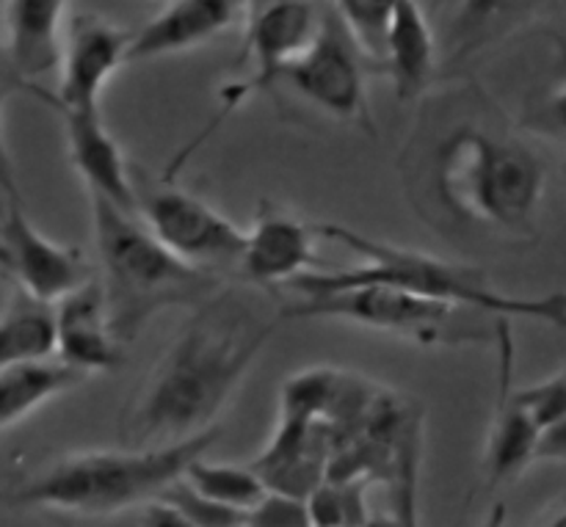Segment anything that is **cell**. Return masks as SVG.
I'll return each instance as SVG.
<instances>
[{
	"label": "cell",
	"instance_id": "cell-24",
	"mask_svg": "<svg viewBox=\"0 0 566 527\" xmlns=\"http://www.w3.org/2000/svg\"><path fill=\"white\" fill-rule=\"evenodd\" d=\"M420 464H423V423L409 414L396 447V470H392V492H396V514L407 527H423L420 519Z\"/></svg>",
	"mask_w": 566,
	"mask_h": 527
},
{
	"label": "cell",
	"instance_id": "cell-28",
	"mask_svg": "<svg viewBox=\"0 0 566 527\" xmlns=\"http://www.w3.org/2000/svg\"><path fill=\"white\" fill-rule=\"evenodd\" d=\"M6 97H9V86H0V197H3L6 202L22 204L20 177H17L14 158H11L9 141H6V127H3Z\"/></svg>",
	"mask_w": 566,
	"mask_h": 527
},
{
	"label": "cell",
	"instance_id": "cell-19",
	"mask_svg": "<svg viewBox=\"0 0 566 527\" xmlns=\"http://www.w3.org/2000/svg\"><path fill=\"white\" fill-rule=\"evenodd\" d=\"M503 384L497 396V412L492 420L490 442H486V473H490L492 486L506 484V481L520 478L534 462H539L542 434L534 420L525 414L512 398V384H509V368H512V346L503 348Z\"/></svg>",
	"mask_w": 566,
	"mask_h": 527
},
{
	"label": "cell",
	"instance_id": "cell-3",
	"mask_svg": "<svg viewBox=\"0 0 566 527\" xmlns=\"http://www.w3.org/2000/svg\"><path fill=\"white\" fill-rule=\"evenodd\" d=\"M88 208L99 260L97 285L119 346L136 340L166 309H193L224 287L216 271L175 257L136 213L97 197H88Z\"/></svg>",
	"mask_w": 566,
	"mask_h": 527
},
{
	"label": "cell",
	"instance_id": "cell-1",
	"mask_svg": "<svg viewBox=\"0 0 566 527\" xmlns=\"http://www.w3.org/2000/svg\"><path fill=\"white\" fill-rule=\"evenodd\" d=\"M274 326L232 287L197 304L122 409V445H177L216 429Z\"/></svg>",
	"mask_w": 566,
	"mask_h": 527
},
{
	"label": "cell",
	"instance_id": "cell-21",
	"mask_svg": "<svg viewBox=\"0 0 566 527\" xmlns=\"http://www.w3.org/2000/svg\"><path fill=\"white\" fill-rule=\"evenodd\" d=\"M53 354V307L11 293L0 309V370Z\"/></svg>",
	"mask_w": 566,
	"mask_h": 527
},
{
	"label": "cell",
	"instance_id": "cell-25",
	"mask_svg": "<svg viewBox=\"0 0 566 527\" xmlns=\"http://www.w3.org/2000/svg\"><path fill=\"white\" fill-rule=\"evenodd\" d=\"M392 3L396 0H335V20L340 22V28L352 39L363 59L381 61V48H385Z\"/></svg>",
	"mask_w": 566,
	"mask_h": 527
},
{
	"label": "cell",
	"instance_id": "cell-26",
	"mask_svg": "<svg viewBox=\"0 0 566 527\" xmlns=\"http://www.w3.org/2000/svg\"><path fill=\"white\" fill-rule=\"evenodd\" d=\"M160 500H166L169 506H175L182 517L188 519L193 527H230L247 519V514L235 512V508H227L221 503L210 500V497L193 492L186 481H175L169 489L160 495Z\"/></svg>",
	"mask_w": 566,
	"mask_h": 527
},
{
	"label": "cell",
	"instance_id": "cell-20",
	"mask_svg": "<svg viewBox=\"0 0 566 527\" xmlns=\"http://www.w3.org/2000/svg\"><path fill=\"white\" fill-rule=\"evenodd\" d=\"M83 381L88 376L61 362L55 354L0 370V434L31 418L44 403L77 390Z\"/></svg>",
	"mask_w": 566,
	"mask_h": 527
},
{
	"label": "cell",
	"instance_id": "cell-12",
	"mask_svg": "<svg viewBox=\"0 0 566 527\" xmlns=\"http://www.w3.org/2000/svg\"><path fill=\"white\" fill-rule=\"evenodd\" d=\"M318 241V224H310L274 202H260L254 224L243 230L238 268L243 280L258 287H287L298 276L326 268L315 252Z\"/></svg>",
	"mask_w": 566,
	"mask_h": 527
},
{
	"label": "cell",
	"instance_id": "cell-2",
	"mask_svg": "<svg viewBox=\"0 0 566 527\" xmlns=\"http://www.w3.org/2000/svg\"><path fill=\"white\" fill-rule=\"evenodd\" d=\"M321 241H332L357 254V265L352 268L313 271L291 282V291L302 296H318V293L348 291V287L381 285L396 291L415 293V296L446 302L459 309H475V313H492L497 318H528L536 324L564 329L566 324V298L562 291L547 296H509L490 282V276L473 265L442 260L437 254L407 249L401 243L376 241L365 232L352 230L343 224H318Z\"/></svg>",
	"mask_w": 566,
	"mask_h": 527
},
{
	"label": "cell",
	"instance_id": "cell-6",
	"mask_svg": "<svg viewBox=\"0 0 566 527\" xmlns=\"http://www.w3.org/2000/svg\"><path fill=\"white\" fill-rule=\"evenodd\" d=\"M459 313H462L459 307L434 302V298L415 296L396 287L365 285L304 296L302 302L287 304L280 318L337 320V324L401 337L418 346H459V342L484 340V335H475L470 326L453 324Z\"/></svg>",
	"mask_w": 566,
	"mask_h": 527
},
{
	"label": "cell",
	"instance_id": "cell-9",
	"mask_svg": "<svg viewBox=\"0 0 566 527\" xmlns=\"http://www.w3.org/2000/svg\"><path fill=\"white\" fill-rule=\"evenodd\" d=\"M304 103L337 122L374 127L368 92H365L363 55L335 17L321 20L318 33L280 77Z\"/></svg>",
	"mask_w": 566,
	"mask_h": 527
},
{
	"label": "cell",
	"instance_id": "cell-22",
	"mask_svg": "<svg viewBox=\"0 0 566 527\" xmlns=\"http://www.w3.org/2000/svg\"><path fill=\"white\" fill-rule=\"evenodd\" d=\"M182 481L193 492H199V495L243 514L258 506L265 492H269L263 481H260V475L249 464L205 462V456L188 464Z\"/></svg>",
	"mask_w": 566,
	"mask_h": 527
},
{
	"label": "cell",
	"instance_id": "cell-7",
	"mask_svg": "<svg viewBox=\"0 0 566 527\" xmlns=\"http://www.w3.org/2000/svg\"><path fill=\"white\" fill-rule=\"evenodd\" d=\"M136 215L175 257L197 268L238 265L243 230L197 193L175 186L169 177L144 186L133 171Z\"/></svg>",
	"mask_w": 566,
	"mask_h": 527
},
{
	"label": "cell",
	"instance_id": "cell-13",
	"mask_svg": "<svg viewBox=\"0 0 566 527\" xmlns=\"http://www.w3.org/2000/svg\"><path fill=\"white\" fill-rule=\"evenodd\" d=\"M249 11V0H169L147 25L133 31L127 64L202 48L210 39L247 22Z\"/></svg>",
	"mask_w": 566,
	"mask_h": 527
},
{
	"label": "cell",
	"instance_id": "cell-33",
	"mask_svg": "<svg viewBox=\"0 0 566 527\" xmlns=\"http://www.w3.org/2000/svg\"><path fill=\"white\" fill-rule=\"evenodd\" d=\"M230 527H252V525H249L247 519H243V523H238V525H230Z\"/></svg>",
	"mask_w": 566,
	"mask_h": 527
},
{
	"label": "cell",
	"instance_id": "cell-10",
	"mask_svg": "<svg viewBox=\"0 0 566 527\" xmlns=\"http://www.w3.org/2000/svg\"><path fill=\"white\" fill-rule=\"evenodd\" d=\"M0 274L17 293L53 307L66 293L92 280V265L83 249L50 241L28 219L22 204L6 202L0 219Z\"/></svg>",
	"mask_w": 566,
	"mask_h": 527
},
{
	"label": "cell",
	"instance_id": "cell-14",
	"mask_svg": "<svg viewBox=\"0 0 566 527\" xmlns=\"http://www.w3.org/2000/svg\"><path fill=\"white\" fill-rule=\"evenodd\" d=\"M61 116L66 136V158L81 177L86 197L105 199L125 213H136V193H133V169L114 136L105 127L99 110H66L50 105Z\"/></svg>",
	"mask_w": 566,
	"mask_h": 527
},
{
	"label": "cell",
	"instance_id": "cell-8",
	"mask_svg": "<svg viewBox=\"0 0 566 527\" xmlns=\"http://www.w3.org/2000/svg\"><path fill=\"white\" fill-rule=\"evenodd\" d=\"M318 28L321 20L313 0H280V3L254 6L247 17V36H243L241 53V59L252 61V75L243 77L241 83H232V86L221 88L219 119H216L208 130L199 133V138L191 147L182 149V152L177 155L171 169L186 164L188 155L210 136V130H213L227 114L241 108L252 94L269 92L274 83H280L285 66L291 64V61H296L298 55L310 48V42H313L315 33H318Z\"/></svg>",
	"mask_w": 566,
	"mask_h": 527
},
{
	"label": "cell",
	"instance_id": "cell-16",
	"mask_svg": "<svg viewBox=\"0 0 566 527\" xmlns=\"http://www.w3.org/2000/svg\"><path fill=\"white\" fill-rule=\"evenodd\" d=\"M553 0H453L442 36V66L468 64L475 55L506 42L545 14Z\"/></svg>",
	"mask_w": 566,
	"mask_h": 527
},
{
	"label": "cell",
	"instance_id": "cell-11",
	"mask_svg": "<svg viewBox=\"0 0 566 527\" xmlns=\"http://www.w3.org/2000/svg\"><path fill=\"white\" fill-rule=\"evenodd\" d=\"M133 31L103 20L97 14H77L61 36L59 64L61 77L53 94L39 88L36 83H22L20 88L31 92L44 105L66 110H99L105 86L119 66L127 64Z\"/></svg>",
	"mask_w": 566,
	"mask_h": 527
},
{
	"label": "cell",
	"instance_id": "cell-29",
	"mask_svg": "<svg viewBox=\"0 0 566 527\" xmlns=\"http://www.w3.org/2000/svg\"><path fill=\"white\" fill-rule=\"evenodd\" d=\"M142 527H193V525L188 523V519L182 517L175 506H169V503L160 500L158 497V500H153L144 506Z\"/></svg>",
	"mask_w": 566,
	"mask_h": 527
},
{
	"label": "cell",
	"instance_id": "cell-5",
	"mask_svg": "<svg viewBox=\"0 0 566 527\" xmlns=\"http://www.w3.org/2000/svg\"><path fill=\"white\" fill-rule=\"evenodd\" d=\"M434 186L457 219L523 235L545 199L547 166L514 138L464 125L437 149Z\"/></svg>",
	"mask_w": 566,
	"mask_h": 527
},
{
	"label": "cell",
	"instance_id": "cell-30",
	"mask_svg": "<svg viewBox=\"0 0 566 527\" xmlns=\"http://www.w3.org/2000/svg\"><path fill=\"white\" fill-rule=\"evenodd\" d=\"M359 527H407V525H403V519L392 512L390 517H387V514H370V517Z\"/></svg>",
	"mask_w": 566,
	"mask_h": 527
},
{
	"label": "cell",
	"instance_id": "cell-32",
	"mask_svg": "<svg viewBox=\"0 0 566 527\" xmlns=\"http://www.w3.org/2000/svg\"><path fill=\"white\" fill-rule=\"evenodd\" d=\"M249 3H252V9H254V6H263V3H280V0H249Z\"/></svg>",
	"mask_w": 566,
	"mask_h": 527
},
{
	"label": "cell",
	"instance_id": "cell-17",
	"mask_svg": "<svg viewBox=\"0 0 566 527\" xmlns=\"http://www.w3.org/2000/svg\"><path fill=\"white\" fill-rule=\"evenodd\" d=\"M64 11L66 0H3V53L20 86L59 64Z\"/></svg>",
	"mask_w": 566,
	"mask_h": 527
},
{
	"label": "cell",
	"instance_id": "cell-15",
	"mask_svg": "<svg viewBox=\"0 0 566 527\" xmlns=\"http://www.w3.org/2000/svg\"><path fill=\"white\" fill-rule=\"evenodd\" d=\"M53 354L88 379L125 362L94 276L53 304Z\"/></svg>",
	"mask_w": 566,
	"mask_h": 527
},
{
	"label": "cell",
	"instance_id": "cell-34",
	"mask_svg": "<svg viewBox=\"0 0 566 527\" xmlns=\"http://www.w3.org/2000/svg\"><path fill=\"white\" fill-rule=\"evenodd\" d=\"M0 86H9V83L3 81V72H0Z\"/></svg>",
	"mask_w": 566,
	"mask_h": 527
},
{
	"label": "cell",
	"instance_id": "cell-18",
	"mask_svg": "<svg viewBox=\"0 0 566 527\" xmlns=\"http://www.w3.org/2000/svg\"><path fill=\"white\" fill-rule=\"evenodd\" d=\"M379 64L387 66L398 97L415 99L440 70V44L420 0H396Z\"/></svg>",
	"mask_w": 566,
	"mask_h": 527
},
{
	"label": "cell",
	"instance_id": "cell-27",
	"mask_svg": "<svg viewBox=\"0 0 566 527\" xmlns=\"http://www.w3.org/2000/svg\"><path fill=\"white\" fill-rule=\"evenodd\" d=\"M247 523L252 527H313L307 514V503L298 497L265 492L263 500L247 512Z\"/></svg>",
	"mask_w": 566,
	"mask_h": 527
},
{
	"label": "cell",
	"instance_id": "cell-4",
	"mask_svg": "<svg viewBox=\"0 0 566 527\" xmlns=\"http://www.w3.org/2000/svg\"><path fill=\"white\" fill-rule=\"evenodd\" d=\"M219 434L221 429L216 425L177 445L70 453L22 481L6 500L14 508H39L81 519L144 508L180 481L188 464L205 456Z\"/></svg>",
	"mask_w": 566,
	"mask_h": 527
},
{
	"label": "cell",
	"instance_id": "cell-23",
	"mask_svg": "<svg viewBox=\"0 0 566 527\" xmlns=\"http://www.w3.org/2000/svg\"><path fill=\"white\" fill-rule=\"evenodd\" d=\"M368 481H332L315 486L307 495V514L313 527H359L370 517Z\"/></svg>",
	"mask_w": 566,
	"mask_h": 527
},
{
	"label": "cell",
	"instance_id": "cell-31",
	"mask_svg": "<svg viewBox=\"0 0 566 527\" xmlns=\"http://www.w3.org/2000/svg\"><path fill=\"white\" fill-rule=\"evenodd\" d=\"M545 527H566V519H564V512H562V508H556V514H553V517L547 519Z\"/></svg>",
	"mask_w": 566,
	"mask_h": 527
}]
</instances>
